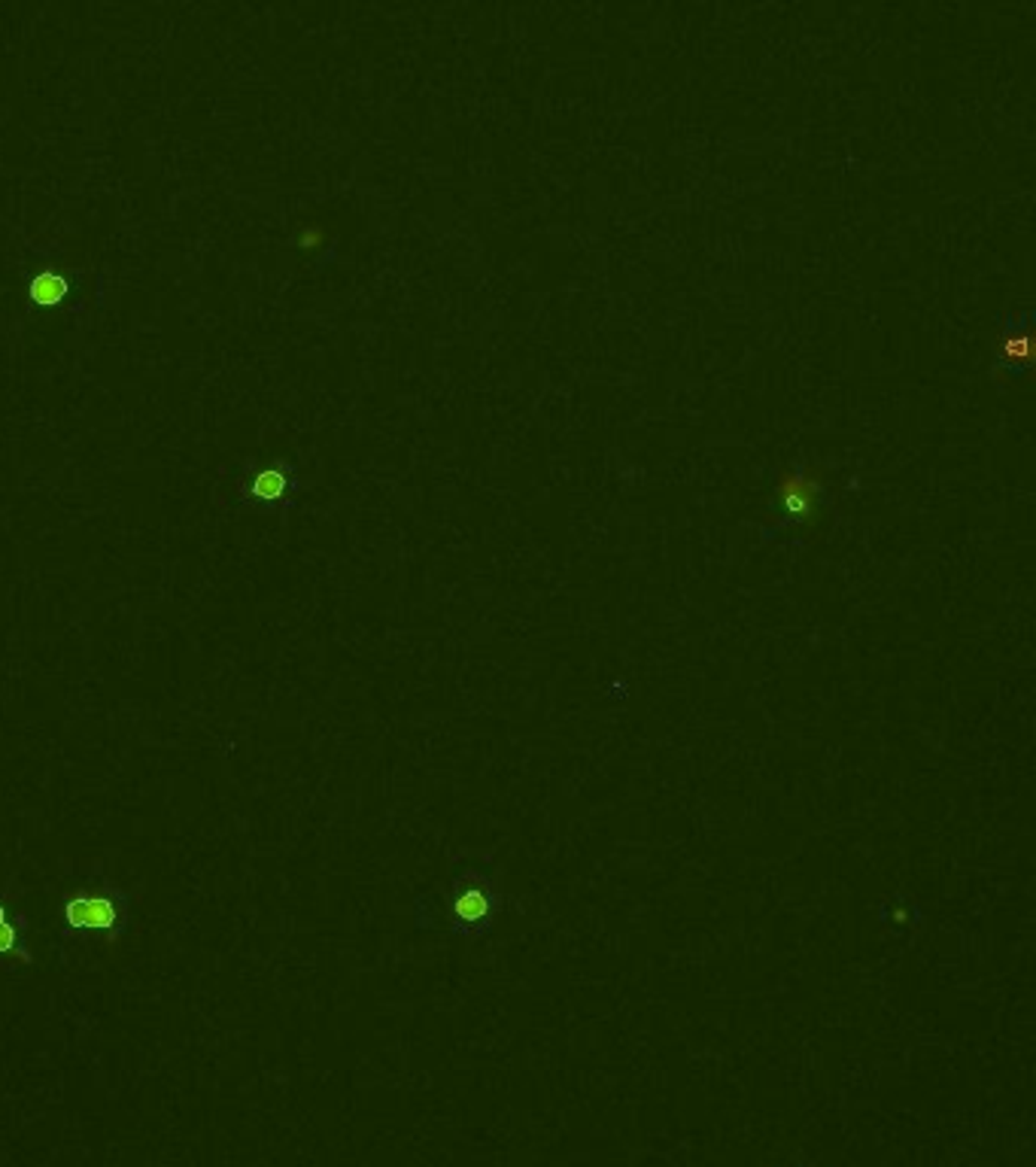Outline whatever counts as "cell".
I'll use <instances>...</instances> for the list:
<instances>
[{
  "instance_id": "obj_2",
  "label": "cell",
  "mask_w": 1036,
  "mask_h": 1167,
  "mask_svg": "<svg viewBox=\"0 0 1036 1167\" xmlns=\"http://www.w3.org/2000/svg\"><path fill=\"white\" fill-rule=\"evenodd\" d=\"M119 900L122 897L107 887H82L64 900V924L68 930H113L119 924Z\"/></svg>"
},
{
  "instance_id": "obj_1",
  "label": "cell",
  "mask_w": 1036,
  "mask_h": 1167,
  "mask_svg": "<svg viewBox=\"0 0 1036 1167\" xmlns=\"http://www.w3.org/2000/svg\"><path fill=\"white\" fill-rule=\"evenodd\" d=\"M496 909V887H492L490 869L474 867L471 875H456V891L447 897L441 909H429V915H420V924L441 922L453 930H478L492 918Z\"/></svg>"
},
{
  "instance_id": "obj_4",
  "label": "cell",
  "mask_w": 1036,
  "mask_h": 1167,
  "mask_svg": "<svg viewBox=\"0 0 1036 1167\" xmlns=\"http://www.w3.org/2000/svg\"><path fill=\"white\" fill-rule=\"evenodd\" d=\"M283 490H286V478H283V474H280L277 469L262 471L259 478H256V484H253V492H256V496H265V498H277Z\"/></svg>"
},
{
  "instance_id": "obj_3",
  "label": "cell",
  "mask_w": 1036,
  "mask_h": 1167,
  "mask_svg": "<svg viewBox=\"0 0 1036 1167\" xmlns=\"http://www.w3.org/2000/svg\"><path fill=\"white\" fill-rule=\"evenodd\" d=\"M0 961H31L25 949H19V915L0 897Z\"/></svg>"
},
{
  "instance_id": "obj_5",
  "label": "cell",
  "mask_w": 1036,
  "mask_h": 1167,
  "mask_svg": "<svg viewBox=\"0 0 1036 1167\" xmlns=\"http://www.w3.org/2000/svg\"><path fill=\"white\" fill-rule=\"evenodd\" d=\"M68 292V283L58 277V274H46V283L34 289V298L43 301V304H58Z\"/></svg>"
}]
</instances>
